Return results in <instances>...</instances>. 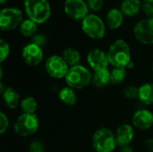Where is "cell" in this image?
Listing matches in <instances>:
<instances>
[{"label": "cell", "instance_id": "obj_1", "mask_svg": "<svg viewBox=\"0 0 153 152\" xmlns=\"http://www.w3.org/2000/svg\"><path fill=\"white\" fill-rule=\"evenodd\" d=\"M108 58L109 65L114 67L126 68L131 60V48L126 41L124 39H117L114 41L109 47L108 52Z\"/></svg>", "mask_w": 153, "mask_h": 152}, {"label": "cell", "instance_id": "obj_2", "mask_svg": "<svg viewBox=\"0 0 153 152\" xmlns=\"http://www.w3.org/2000/svg\"><path fill=\"white\" fill-rule=\"evenodd\" d=\"M91 72L84 65H77L70 67L65 80L66 85L74 90H82L92 83Z\"/></svg>", "mask_w": 153, "mask_h": 152}, {"label": "cell", "instance_id": "obj_3", "mask_svg": "<svg viewBox=\"0 0 153 152\" xmlns=\"http://www.w3.org/2000/svg\"><path fill=\"white\" fill-rule=\"evenodd\" d=\"M25 12L36 23L45 22L50 16L51 8L47 0H24Z\"/></svg>", "mask_w": 153, "mask_h": 152}, {"label": "cell", "instance_id": "obj_4", "mask_svg": "<svg viewBox=\"0 0 153 152\" xmlns=\"http://www.w3.org/2000/svg\"><path fill=\"white\" fill-rule=\"evenodd\" d=\"M91 142L97 152H113L117 146L115 133L107 127L96 130L92 135Z\"/></svg>", "mask_w": 153, "mask_h": 152}, {"label": "cell", "instance_id": "obj_5", "mask_svg": "<svg viewBox=\"0 0 153 152\" xmlns=\"http://www.w3.org/2000/svg\"><path fill=\"white\" fill-rule=\"evenodd\" d=\"M39 127V120L36 114H22L16 119L14 132L21 137H28L37 133Z\"/></svg>", "mask_w": 153, "mask_h": 152}, {"label": "cell", "instance_id": "obj_6", "mask_svg": "<svg viewBox=\"0 0 153 152\" xmlns=\"http://www.w3.org/2000/svg\"><path fill=\"white\" fill-rule=\"evenodd\" d=\"M83 32L93 39H101L106 33V26L103 21L96 14H88L82 22Z\"/></svg>", "mask_w": 153, "mask_h": 152}, {"label": "cell", "instance_id": "obj_7", "mask_svg": "<svg viewBox=\"0 0 153 152\" xmlns=\"http://www.w3.org/2000/svg\"><path fill=\"white\" fill-rule=\"evenodd\" d=\"M45 69L50 77L54 79H63L65 78L70 66L66 64L62 56L54 55L46 60Z\"/></svg>", "mask_w": 153, "mask_h": 152}, {"label": "cell", "instance_id": "obj_8", "mask_svg": "<svg viewBox=\"0 0 153 152\" xmlns=\"http://www.w3.org/2000/svg\"><path fill=\"white\" fill-rule=\"evenodd\" d=\"M22 13L17 8L7 7L0 12V28L3 30H11L22 22Z\"/></svg>", "mask_w": 153, "mask_h": 152}, {"label": "cell", "instance_id": "obj_9", "mask_svg": "<svg viewBox=\"0 0 153 152\" xmlns=\"http://www.w3.org/2000/svg\"><path fill=\"white\" fill-rule=\"evenodd\" d=\"M134 34L140 43L153 45V18L140 21L134 28Z\"/></svg>", "mask_w": 153, "mask_h": 152}, {"label": "cell", "instance_id": "obj_10", "mask_svg": "<svg viewBox=\"0 0 153 152\" xmlns=\"http://www.w3.org/2000/svg\"><path fill=\"white\" fill-rule=\"evenodd\" d=\"M65 12L74 20H83L89 12L88 4L83 0H65Z\"/></svg>", "mask_w": 153, "mask_h": 152}, {"label": "cell", "instance_id": "obj_11", "mask_svg": "<svg viewBox=\"0 0 153 152\" xmlns=\"http://www.w3.org/2000/svg\"><path fill=\"white\" fill-rule=\"evenodd\" d=\"M87 63L90 68L94 72L108 69L109 65L107 53L100 48H94L88 53Z\"/></svg>", "mask_w": 153, "mask_h": 152}, {"label": "cell", "instance_id": "obj_12", "mask_svg": "<svg viewBox=\"0 0 153 152\" xmlns=\"http://www.w3.org/2000/svg\"><path fill=\"white\" fill-rule=\"evenodd\" d=\"M22 56L23 61L30 66H36L39 65L44 57L42 47L37 46L34 43L27 44L22 51Z\"/></svg>", "mask_w": 153, "mask_h": 152}, {"label": "cell", "instance_id": "obj_13", "mask_svg": "<svg viewBox=\"0 0 153 152\" xmlns=\"http://www.w3.org/2000/svg\"><path fill=\"white\" fill-rule=\"evenodd\" d=\"M132 125L139 130H148L153 125V113L147 108L136 110L132 117Z\"/></svg>", "mask_w": 153, "mask_h": 152}, {"label": "cell", "instance_id": "obj_14", "mask_svg": "<svg viewBox=\"0 0 153 152\" xmlns=\"http://www.w3.org/2000/svg\"><path fill=\"white\" fill-rule=\"evenodd\" d=\"M135 131L133 125L124 124L118 126L116 131V142L117 145L120 148L125 146H129V144L133 142L134 138Z\"/></svg>", "mask_w": 153, "mask_h": 152}, {"label": "cell", "instance_id": "obj_15", "mask_svg": "<svg viewBox=\"0 0 153 152\" xmlns=\"http://www.w3.org/2000/svg\"><path fill=\"white\" fill-rule=\"evenodd\" d=\"M3 100L5 106L10 109H15L18 106H20V94L16 90L11 87H6L4 91L2 93Z\"/></svg>", "mask_w": 153, "mask_h": 152}, {"label": "cell", "instance_id": "obj_16", "mask_svg": "<svg viewBox=\"0 0 153 152\" xmlns=\"http://www.w3.org/2000/svg\"><path fill=\"white\" fill-rule=\"evenodd\" d=\"M106 22L109 29L117 30L118 29L124 22V13L121 10L113 8L108 11L106 16Z\"/></svg>", "mask_w": 153, "mask_h": 152}, {"label": "cell", "instance_id": "obj_17", "mask_svg": "<svg viewBox=\"0 0 153 152\" xmlns=\"http://www.w3.org/2000/svg\"><path fill=\"white\" fill-rule=\"evenodd\" d=\"M138 99L145 106H153V82H147L139 87Z\"/></svg>", "mask_w": 153, "mask_h": 152}, {"label": "cell", "instance_id": "obj_18", "mask_svg": "<svg viewBox=\"0 0 153 152\" xmlns=\"http://www.w3.org/2000/svg\"><path fill=\"white\" fill-rule=\"evenodd\" d=\"M92 83L97 88H103L111 83L110 71L108 69H104L94 72L92 76Z\"/></svg>", "mask_w": 153, "mask_h": 152}, {"label": "cell", "instance_id": "obj_19", "mask_svg": "<svg viewBox=\"0 0 153 152\" xmlns=\"http://www.w3.org/2000/svg\"><path fill=\"white\" fill-rule=\"evenodd\" d=\"M142 8L140 0H124L121 4V11L126 16H134Z\"/></svg>", "mask_w": 153, "mask_h": 152}, {"label": "cell", "instance_id": "obj_20", "mask_svg": "<svg viewBox=\"0 0 153 152\" xmlns=\"http://www.w3.org/2000/svg\"><path fill=\"white\" fill-rule=\"evenodd\" d=\"M58 97L60 100L67 106H74L77 102V95L74 90L68 86L62 88L58 91Z\"/></svg>", "mask_w": 153, "mask_h": 152}, {"label": "cell", "instance_id": "obj_21", "mask_svg": "<svg viewBox=\"0 0 153 152\" xmlns=\"http://www.w3.org/2000/svg\"><path fill=\"white\" fill-rule=\"evenodd\" d=\"M62 57L70 67L80 65L79 63L81 61V54L75 48L73 47L65 48L62 53Z\"/></svg>", "mask_w": 153, "mask_h": 152}, {"label": "cell", "instance_id": "obj_22", "mask_svg": "<svg viewBox=\"0 0 153 152\" xmlns=\"http://www.w3.org/2000/svg\"><path fill=\"white\" fill-rule=\"evenodd\" d=\"M20 108L23 114H36L38 103L33 97L28 96L22 99L20 103Z\"/></svg>", "mask_w": 153, "mask_h": 152}, {"label": "cell", "instance_id": "obj_23", "mask_svg": "<svg viewBox=\"0 0 153 152\" xmlns=\"http://www.w3.org/2000/svg\"><path fill=\"white\" fill-rule=\"evenodd\" d=\"M20 31L24 37H33L37 31V23L30 19L24 20L20 25Z\"/></svg>", "mask_w": 153, "mask_h": 152}, {"label": "cell", "instance_id": "obj_24", "mask_svg": "<svg viewBox=\"0 0 153 152\" xmlns=\"http://www.w3.org/2000/svg\"><path fill=\"white\" fill-rule=\"evenodd\" d=\"M127 73L126 68L124 67H114L110 71V80L112 84H120L126 78Z\"/></svg>", "mask_w": 153, "mask_h": 152}, {"label": "cell", "instance_id": "obj_25", "mask_svg": "<svg viewBox=\"0 0 153 152\" xmlns=\"http://www.w3.org/2000/svg\"><path fill=\"white\" fill-rule=\"evenodd\" d=\"M124 96L128 99H138L139 96V87L135 85H129L124 90Z\"/></svg>", "mask_w": 153, "mask_h": 152}, {"label": "cell", "instance_id": "obj_26", "mask_svg": "<svg viewBox=\"0 0 153 152\" xmlns=\"http://www.w3.org/2000/svg\"><path fill=\"white\" fill-rule=\"evenodd\" d=\"M9 54H10V46L4 39H2L0 40V63L1 64L8 57Z\"/></svg>", "mask_w": 153, "mask_h": 152}, {"label": "cell", "instance_id": "obj_27", "mask_svg": "<svg viewBox=\"0 0 153 152\" xmlns=\"http://www.w3.org/2000/svg\"><path fill=\"white\" fill-rule=\"evenodd\" d=\"M142 9L149 18H153V0H143Z\"/></svg>", "mask_w": 153, "mask_h": 152}, {"label": "cell", "instance_id": "obj_28", "mask_svg": "<svg viewBox=\"0 0 153 152\" xmlns=\"http://www.w3.org/2000/svg\"><path fill=\"white\" fill-rule=\"evenodd\" d=\"M28 150L29 152H45V145L42 142L36 140L30 142Z\"/></svg>", "mask_w": 153, "mask_h": 152}, {"label": "cell", "instance_id": "obj_29", "mask_svg": "<svg viewBox=\"0 0 153 152\" xmlns=\"http://www.w3.org/2000/svg\"><path fill=\"white\" fill-rule=\"evenodd\" d=\"M9 127V119L4 112H0V133L4 134Z\"/></svg>", "mask_w": 153, "mask_h": 152}, {"label": "cell", "instance_id": "obj_30", "mask_svg": "<svg viewBox=\"0 0 153 152\" xmlns=\"http://www.w3.org/2000/svg\"><path fill=\"white\" fill-rule=\"evenodd\" d=\"M87 4L90 9L93 11H99L103 8L104 1L103 0H88Z\"/></svg>", "mask_w": 153, "mask_h": 152}, {"label": "cell", "instance_id": "obj_31", "mask_svg": "<svg viewBox=\"0 0 153 152\" xmlns=\"http://www.w3.org/2000/svg\"><path fill=\"white\" fill-rule=\"evenodd\" d=\"M47 41H48L47 37L43 34H35L32 37V43L36 44L40 47H44L47 44Z\"/></svg>", "mask_w": 153, "mask_h": 152}, {"label": "cell", "instance_id": "obj_32", "mask_svg": "<svg viewBox=\"0 0 153 152\" xmlns=\"http://www.w3.org/2000/svg\"><path fill=\"white\" fill-rule=\"evenodd\" d=\"M145 146L149 151L153 152V137H150L145 141Z\"/></svg>", "mask_w": 153, "mask_h": 152}, {"label": "cell", "instance_id": "obj_33", "mask_svg": "<svg viewBox=\"0 0 153 152\" xmlns=\"http://www.w3.org/2000/svg\"><path fill=\"white\" fill-rule=\"evenodd\" d=\"M120 152H134V149L129 145V146H125L120 148Z\"/></svg>", "mask_w": 153, "mask_h": 152}, {"label": "cell", "instance_id": "obj_34", "mask_svg": "<svg viewBox=\"0 0 153 152\" xmlns=\"http://www.w3.org/2000/svg\"><path fill=\"white\" fill-rule=\"evenodd\" d=\"M134 67V62L133 61H131L129 64H128V65H127V67L126 68H128V69H133Z\"/></svg>", "mask_w": 153, "mask_h": 152}, {"label": "cell", "instance_id": "obj_35", "mask_svg": "<svg viewBox=\"0 0 153 152\" xmlns=\"http://www.w3.org/2000/svg\"><path fill=\"white\" fill-rule=\"evenodd\" d=\"M6 1H7V0H0V3H1L2 4H4Z\"/></svg>", "mask_w": 153, "mask_h": 152}, {"label": "cell", "instance_id": "obj_36", "mask_svg": "<svg viewBox=\"0 0 153 152\" xmlns=\"http://www.w3.org/2000/svg\"><path fill=\"white\" fill-rule=\"evenodd\" d=\"M152 72H153V63H152Z\"/></svg>", "mask_w": 153, "mask_h": 152}]
</instances>
